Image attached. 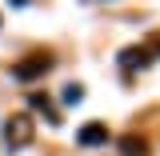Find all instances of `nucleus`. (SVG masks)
<instances>
[{
	"label": "nucleus",
	"mask_w": 160,
	"mask_h": 156,
	"mask_svg": "<svg viewBox=\"0 0 160 156\" xmlns=\"http://www.w3.org/2000/svg\"><path fill=\"white\" fill-rule=\"evenodd\" d=\"M4 144H8L12 152H20V148L32 144V116H28V112H16V116L4 120Z\"/></svg>",
	"instance_id": "obj_1"
},
{
	"label": "nucleus",
	"mask_w": 160,
	"mask_h": 156,
	"mask_svg": "<svg viewBox=\"0 0 160 156\" xmlns=\"http://www.w3.org/2000/svg\"><path fill=\"white\" fill-rule=\"evenodd\" d=\"M52 68V52H44V48H36V52H28L24 60H16V68H12V76L16 80H40L44 72Z\"/></svg>",
	"instance_id": "obj_2"
},
{
	"label": "nucleus",
	"mask_w": 160,
	"mask_h": 156,
	"mask_svg": "<svg viewBox=\"0 0 160 156\" xmlns=\"http://www.w3.org/2000/svg\"><path fill=\"white\" fill-rule=\"evenodd\" d=\"M116 60H120V68L136 72V68H144V64L152 60V52H148V44H144V48H140V44H132V48H124V52H120Z\"/></svg>",
	"instance_id": "obj_3"
},
{
	"label": "nucleus",
	"mask_w": 160,
	"mask_h": 156,
	"mask_svg": "<svg viewBox=\"0 0 160 156\" xmlns=\"http://www.w3.org/2000/svg\"><path fill=\"white\" fill-rule=\"evenodd\" d=\"M76 140L80 144H88V148H96V144H108V128L100 124V120H92V124H84L76 132Z\"/></svg>",
	"instance_id": "obj_4"
},
{
	"label": "nucleus",
	"mask_w": 160,
	"mask_h": 156,
	"mask_svg": "<svg viewBox=\"0 0 160 156\" xmlns=\"http://www.w3.org/2000/svg\"><path fill=\"white\" fill-rule=\"evenodd\" d=\"M120 152L124 156H148V140L144 136H120Z\"/></svg>",
	"instance_id": "obj_5"
},
{
	"label": "nucleus",
	"mask_w": 160,
	"mask_h": 156,
	"mask_svg": "<svg viewBox=\"0 0 160 156\" xmlns=\"http://www.w3.org/2000/svg\"><path fill=\"white\" fill-rule=\"evenodd\" d=\"M28 100H32V108H36V112H44V116L52 120V124H56V120H60V112H56V108H52V104H48V96H28Z\"/></svg>",
	"instance_id": "obj_6"
},
{
	"label": "nucleus",
	"mask_w": 160,
	"mask_h": 156,
	"mask_svg": "<svg viewBox=\"0 0 160 156\" xmlns=\"http://www.w3.org/2000/svg\"><path fill=\"white\" fill-rule=\"evenodd\" d=\"M80 96H84L80 84H68V88H64V104H80Z\"/></svg>",
	"instance_id": "obj_7"
},
{
	"label": "nucleus",
	"mask_w": 160,
	"mask_h": 156,
	"mask_svg": "<svg viewBox=\"0 0 160 156\" xmlns=\"http://www.w3.org/2000/svg\"><path fill=\"white\" fill-rule=\"evenodd\" d=\"M12 4H28V0H12Z\"/></svg>",
	"instance_id": "obj_8"
}]
</instances>
